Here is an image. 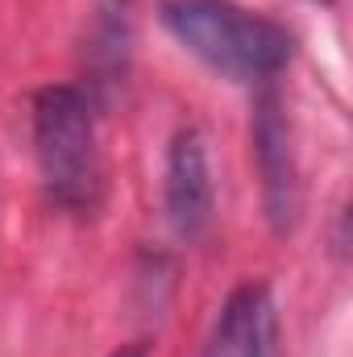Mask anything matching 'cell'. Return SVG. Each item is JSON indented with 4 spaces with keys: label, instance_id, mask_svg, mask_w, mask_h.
<instances>
[{
    "label": "cell",
    "instance_id": "cell-1",
    "mask_svg": "<svg viewBox=\"0 0 353 357\" xmlns=\"http://www.w3.org/2000/svg\"><path fill=\"white\" fill-rule=\"evenodd\" d=\"M163 25L179 46L233 84H262L278 75L295 50L291 33L237 0H163Z\"/></svg>",
    "mask_w": 353,
    "mask_h": 357
},
{
    "label": "cell",
    "instance_id": "cell-2",
    "mask_svg": "<svg viewBox=\"0 0 353 357\" xmlns=\"http://www.w3.org/2000/svg\"><path fill=\"white\" fill-rule=\"evenodd\" d=\"M33 154L46 191L59 208L88 216L104 195V162L96 142L91 96L71 84H50L33 96Z\"/></svg>",
    "mask_w": 353,
    "mask_h": 357
},
{
    "label": "cell",
    "instance_id": "cell-3",
    "mask_svg": "<svg viewBox=\"0 0 353 357\" xmlns=\"http://www.w3.org/2000/svg\"><path fill=\"white\" fill-rule=\"evenodd\" d=\"M254 158L262 175V199L274 233H291L303 208V183H299V158L291 142V121L283 112V100L266 91L254 112Z\"/></svg>",
    "mask_w": 353,
    "mask_h": 357
},
{
    "label": "cell",
    "instance_id": "cell-4",
    "mask_svg": "<svg viewBox=\"0 0 353 357\" xmlns=\"http://www.w3.org/2000/svg\"><path fill=\"white\" fill-rule=\"evenodd\" d=\"M167 220L179 237L195 241L212 225V171H208V150L200 129H179L171 150H167Z\"/></svg>",
    "mask_w": 353,
    "mask_h": 357
},
{
    "label": "cell",
    "instance_id": "cell-5",
    "mask_svg": "<svg viewBox=\"0 0 353 357\" xmlns=\"http://www.w3.org/2000/svg\"><path fill=\"white\" fill-rule=\"evenodd\" d=\"M204 357H283L278 307L262 282H246L225 299Z\"/></svg>",
    "mask_w": 353,
    "mask_h": 357
},
{
    "label": "cell",
    "instance_id": "cell-6",
    "mask_svg": "<svg viewBox=\"0 0 353 357\" xmlns=\"http://www.w3.org/2000/svg\"><path fill=\"white\" fill-rule=\"evenodd\" d=\"M112 357H146V345H121Z\"/></svg>",
    "mask_w": 353,
    "mask_h": 357
}]
</instances>
